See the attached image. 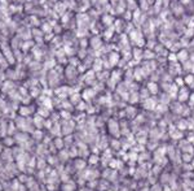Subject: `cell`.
Returning a JSON list of instances; mask_svg holds the SVG:
<instances>
[{"label": "cell", "instance_id": "6da1fadb", "mask_svg": "<svg viewBox=\"0 0 194 191\" xmlns=\"http://www.w3.org/2000/svg\"><path fill=\"white\" fill-rule=\"evenodd\" d=\"M1 53L4 55V57L7 59V61L12 65L16 61V56H14V52L13 48L10 46H8L7 43H1Z\"/></svg>", "mask_w": 194, "mask_h": 191}, {"label": "cell", "instance_id": "7a4b0ae2", "mask_svg": "<svg viewBox=\"0 0 194 191\" xmlns=\"http://www.w3.org/2000/svg\"><path fill=\"white\" fill-rule=\"evenodd\" d=\"M66 7H67V5H66L65 3H56V5H54V12L60 13V16L62 17L66 12Z\"/></svg>", "mask_w": 194, "mask_h": 191}, {"label": "cell", "instance_id": "3957f363", "mask_svg": "<svg viewBox=\"0 0 194 191\" xmlns=\"http://www.w3.org/2000/svg\"><path fill=\"white\" fill-rule=\"evenodd\" d=\"M34 46H35V42H34V40H24V42L21 43V51L27 52L29 50H31Z\"/></svg>", "mask_w": 194, "mask_h": 191}, {"label": "cell", "instance_id": "277c9868", "mask_svg": "<svg viewBox=\"0 0 194 191\" xmlns=\"http://www.w3.org/2000/svg\"><path fill=\"white\" fill-rule=\"evenodd\" d=\"M40 29H42V31L44 33V35H45V34L52 33V31H53V27L49 25V22H44V24H42V25H40Z\"/></svg>", "mask_w": 194, "mask_h": 191}, {"label": "cell", "instance_id": "5b68a950", "mask_svg": "<svg viewBox=\"0 0 194 191\" xmlns=\"http://www.w3.org/2000/svg\"><path fill=\"white\" fill-rule=\"evenodd\" d=\"M12 90H13V82L12 81H8V82H5L4 85H3V91L4 92H12Z\"/></svg>", "mask_w": 194, "mask_h": 191}, {"label": "cell", "instance_id": "8992f818", "mask_svg": "<svg viewBox=\"0 0 194 191\" xmlns=\"http://www.w3.org/2000/svg\"><path fill=\"white\" fill-rule=\"evenodd\" d=\"M29 21H30L31 24H33V26H34V27H39V25H40V21L36 18V16H34V14H33V16H30V17H29Z\"/></svg>", "mask_w": 194, "mask_h": 191}, {"label": "cell", "instance_id": "52a82bcc", "mask_svg": "<svg viewBox=\"0 0 194 191\" xmlns=\"http://www.w3.org/2000/svg\"><path fill=\"white\" fill-rule=\"evenodd\" d=\"M118 59H119L118 53H110V62H111L113 65H115V64H117Z\"/></svg>", "mask_w": 194, "mask_h": 191}, {"label": "cell", "instance_id": "ba28073f", "mask_svg": "<svg viewBox=\"0 0 194 191\" xmlns=\"http://www.w3.org/2000/svg\"><path fill=\"white\" fill-rule=\"evenodd\" d=\"M102 22H104V24H105V25H111V22H113V17L111 16H104L102 17Z\"/></svg>", "mask_w": 194, "mask_h": 191}, {"label": "cell", "instance_id": "9c48e42d", "mask_svg": "<svg viewBox=\"0 0 194 191\" xmlns=\"http://www.w3.org/2000/svg\"><path fill=\"white\" fill-rule=\"evenodd\" d=\"M53 38H54V33H53V31H52V33L45 34V35H44V40H45V42H51V40L53 39Z\"/></svg>", "mask_w": 194, "mask_h": 191}, {"label": "cell", "instance_id": "30bf717a", "mask_svg": "<svg viewBox=\"0 0 194 191\" xmlns=\"http://www.w3.org/2000/svg\"><path fill=\"white\" fill-rule=\"evenodd\" d=\"M177 57H179L180 60H186V59H188V52H186V51H181L180 53H179Z\"/></svg>", "mask_w": 194, "mask_h": 191}, {"label": "cell", "instance_id": "8fae6325", "mask_svg": "<svg viewBox=\"0 0 194 191\" xmlns=\"http://www.w3.org/2000/svg\"><path fill=\"white\" fill-rule=\"evenodd\" d=\"M111 37H113V27L109 29V30L105 33V38H106V39H110Z\"/></svg>", "mask_w": 194, "mask_h": 191}, {"label": "cell", "instance_id": "7c38bea8", "mask_svg": "<svg viewBox=\"0 0 194 191\" xmlns=\"http://www.w3.org/2000/svg\"><path fill=\"white\" fill-rule=\"evenodd\" d=\"M141 8H143L144 11H146L147 8H149V5H147V1H146V0H141Z\"/></svg>", "mask_w": 194, "mask_h": 191}, {"label": "cell", "instance_id": "4fadbf2b", "mask_svg": "<svg viewBox=\"0 0 194 191\" xmlns=\"http://www.w3.org/2000/svg\"><path fill=\"white\" fill-rule=\"evenodd\" d=\"M149 90L153 91V92H155L157 91V85H155V83H149Z\"/></svg>", "mask_w": 194, "mask_h": 191}, {"label": "cell", "instance_id": "5bb4252c", "mask_svg": "<svg viewBox=\"0 0 194 191\" xmlns=\"http://www.w3.org/2000/svg\"><path fill=\"white\" fill-rule=\"evenodd\" d=\"M101 68H102V64H101V62L97 60V61L95 62V70H100Z\"/></svg>", "mask_w": 194, "mask_h": 191}, {"label": "cell", "instance_id": "9a60e30c", "mask_svg": "<svg viewBox=\"0 0 194 191\" xmlns=\"http://www.w3.org/2000/svg\"><path fill=\"white\" fill-rule=\"evenodd\" d=\"M193 79H194V77H193V76H188L186 82H188V83H190V82H193Z\"/></svg>", "mask_w": 194, "mask_h": 191}, {"label": "cell", "instance_id": "2e32d148", "mask_svg": "<svg viewBox=\"0 0 194 191\" xmlns=\"http://www.w3.org/2000/svg\"><path fill=\"white\" fill-rule=\"evenodd\" d=\"M138 16H140V12H138V11H136L135 14H134V18H135V20H137V18H138Z\"/></svg>", "mask_w": 194, "mask_h": 191}, {"label": "cell", "instance_id": "e0dca14e", "mask_svg": "<svg viewBox=\"0 0 194 191\" xmlns=\"http://www.w3.org/2000/svg\"><path fill=\"white\" fill-rule=\"evenodd\" d=\"M176 59H177V57H176V55H172V53L170 55V60H176Z\"/></svg>", "mask_w": 194, "mask_h": 191}, {"label": "cell", "instance_id": "ac0fdd59", "mask_svg": "<svg viewBox=\"0 0 194 191\" xmlns=\"http://www.w3.org/2000/svg\"><path fill=\"white\" fill-rule=\"evenodd\" d=\"M126 18H128V20L131 18V13H129V12H127V13H126Z\"/></svg>", "mask_w": 194, "mask_h": 191}, {"label": "cell", "instance_id": "d6986e66", "mask_svg": "<svg viewBox=\"0 0 194 191\" xmlns=\"http://www.w3.org/2000/svg\"><path fill=\"white\" fill-rule=\"evenodd\" d=\"M21 1H22V0H21Z\"/></svg>", "mask_w": 194, "mask_h": 191}]
</instances>
